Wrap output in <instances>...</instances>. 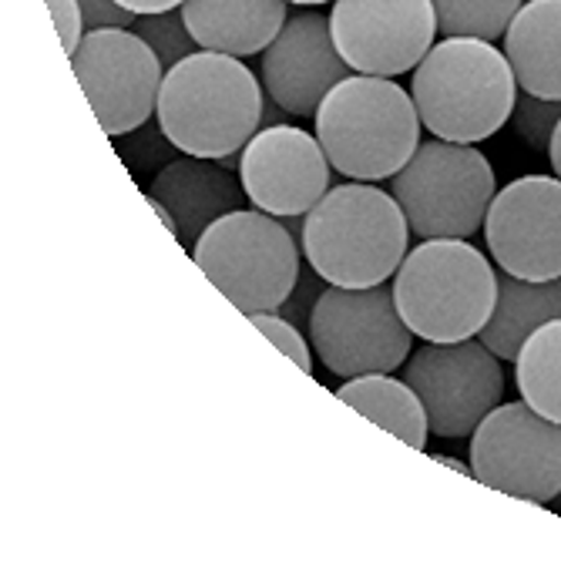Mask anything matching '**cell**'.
<instances>
[{
    "label": "cell",
    "mask_w": 561,
    "mask_h": 561,
    "mask_svg": "<svg viewBox=\"0 0 561 561\" xmlns=\"http://www.w3.org/2000/svg\"><path fill=\"white\" fill-rule=\"evenodd\" d=\"M263 84L236 55L198 47L165 71L156 118L169 141L195 159L239 156L263 128Z\"/></svg>",
    "instance_id": "1"
},
{
    "label": "cell",
    "mask_w": 561,
    "mask_h": 561,
    "mask_svg": "<svg viewBox=\"0 0 561 561\" xmlns=\"http://www.w3.org/2000/svg\"><path fill=\"white\" fill-rule=\"evenodd\" d=\"M411 94L434 138L478 145L512 122L518 78L491 41L440 37L414 68Z\"/></svg>",
    "instance_id": "2"
},
{
    "label": "cell",
    "mask_w": 561,
    "mask_h": 561,
    "mask_svg": "<svg viewBox=\"0 0 561 561\" xmlns=\"http://www.w3.org/2000/svg\"><path fill=\"white\" fill-rule=\"evenodd\" d=\"M411 242L400 202L374 182L330 188L302 219V252L330 286L364 289L387 283Z\"/></svg>",
    "instance_id": "3"
},
{
    "label": "cell",
    "mask_w": 561,
    "mask_h": 561,
    "mask_svg": "<svg viewBox=\"0 0 561 561\" xmlns=\"http://www.w3.org/2000/svg\"><path fill=\"white\" fill-rule=\"evenodd\" d=\"M313 118L330 165L353 182L393 179L411 162L424 128L411 91L360 71L343 78Z\"/></svg>",
    "instance_id": "4"
},
{
    "label": "cell",
    "mask_w": 561,
    "mask_h": 561,
    "mask_svg": "<svg viewBox=\"0 0 561 561\" xmlns=\"http://www.w3.org/2000/svg\"><path fill=\"white\" fill-rule=\"evenodd\" d=\"M403 323L427 343L471 340L497 302V270L468 239H424L393 273Z\"/></svg>",
    "instance_id": "5"
},
{
    "label": "cell",
    "mask_w": 561,
    "mask_h": 561,
    "mask_svg": "<svg viewBox=\"0 0 561 561\" xmlns=\"http://www.w3.org/2000/svg\"><path fill=\"white\" fill-rule=\"evenodd\" d=\"M192 260L245 317L279 310L302 270L293 232L263 209L216 219L192 245Z\"/></svg>",
    "instance_id": "6"
},
{
    "label": "cell",
    "mask_w": 561,
    "mask_h": 561,
    "mask_svg": "<svg viewBox=\"0 0 561 561\" xmlns=\"http://www.w3.org/2000/svg\"><path fill=\"white\" fill-rule=\"evenodd\" d=\"M390 195L400 202L414 236L471 239L484 229L497 195V179L484 151L465 141H421L393 179Z\"/></svg>",
    "instance_id": "7"
},
{
    "label": "cell",
    "mask_w": 561,
    "mask_h": 561,
    "mask_svg": "<svg viewBox=\"0 0 561 561\" xmlns=\"http://www.w3.org/2000/svg\"><path fill=\"white\" fill-rule=\"evenodd\" d=\"M310 343L330 374L350 380L400 370L411 356L414 330L397 310L393 286H327L310 317Z\"/></svg>",
    "instance_id": "8"
},
{
    "label": "cell",
    "mask_w": 561,
    "mask_h": 561,
    "mask_svg": "<svg viewBox=\"0 0 561 561\" xmlns=\"http://www.w3.org/2000/svg\"><path fill=\"white\" fill-rule=\"evenodd\" d=\"M471 474L501 494L551 504L561 491V424L531 403H497L471 434Z\"/></svg>",
    "instance_id": "9"
},
{
    "label": "cell",
    "mask_w": 561,
    "mask_h": 561,
    "mask_svg": "<svg viewBox=\"0 0 561 561\" xmlns=\"http://www.w3.org/2000/svg\"><path fill=\"white\" fill-rule=\"evenodd\" d=\"M71 68L108 138H122L156 115L165 68L131 27L88 31L71 55Z\"/></svg>",
    "instance_id": "10"
},
{
    "label": "cell",
    "mask_w": 561,
    "mask_h": 561,
    "mask_svg": "<svg viewBox=\"0 0 561 561\" xmlns=\"http://www.w3.org/2000/svg\"><path fill=\"white\" fill-rule=\"evenodd\" d=\"M427 411L431 434L437 437H471L478 424L504 397L501 356L481 340L424 343L400 367Z\"/></svg>",
    "instance_id": "11"
},
{
    "label": "cell",
    "mask_w": 561,
    "mask_h": 561,
    "mask_svg": "<svg viewBox=\"0 0 561 561\" xmlns=\"http://www.w3.org/2000/svg\"><path fill=\"white\" fill-rule=\"evenodd\" d=\"M330 27L353 71L397 78L434 47L437 14L431 0H333Z\"/></svg>",
    "instance_id": "12"
},
{
    "label": "cell",
    "mask_w": 561,
    "mask_h": 561,
    "mask_svg": "<svg viewBox=\"0 0 561 561\" xmlns=\"http://www.w3.org/2000/svg\"><path fill=\"white\" fill-rule=\"evenodd\" d=\"M497 270L522 279H561V179L525 175L504 185L484 219Z\"/></svg>",
    "instance_id": "13"
},
{
    "label": "cell",
    "mask_w": 561,
    "mask_h": 561,
    "mask_svg": "<svg viewBox=\"0 0 561 561\" xmlns=\"http://www.w3.org/2000/svg\"><path fill=\"white\" fill-rule=\"evenodd\" d=\"M330 159L317 135L296 125H266L239 151V182L256 209L293 219L330 192Z\"/></svg>",
    "instance_id": "14"
},
{
    "label": "cell",
    "mask_w": 561,
    "mask_h": 561,
    "mask_svg": "<svg viewBox=\"0 0 561 561\" xmlns=\"http://www.w3.org/2000/svg\"><path fill=\"white\" fill-rule=\"evenodd\" d=\"M263 88L286 115H317L323 98L353 75L320 11L289 14L276 41L263 50Z\"/></svg>",
    "instance_id": "15"
},
{
    "label": "cell",
    "mask_w": 561,
    "mask_h": 561,
    "mask_svg": "<svg viewBox=\"0 0 561 561\" xmlns=\"http://www.w3.org/2000/svg\"><path fill=\"white\" fill-rule=\"evenodd\" d=\"M148 202L165 209V226L175 232L182 245H195L216 219L245 209V188L239 179L226 172L216 159H172L148 185Z\"/></svg>",
    "instance_id": "16"
},
{
    "label": "cell",
    "mask_w": 561,
    "mask_h": 561,
    "mask_svg": "<svg viewBox=\"0 0 561 561\" xmlns=\"http://www.w3.org/2000/svg\"><path fill=\"white\" fill-rule=\"evenodd\" d=\"M289 0H185L182 18L198 47L252 58L276 41Z\"/></svg>",
    "instance_id": "17"
},
{
    "label": "cell",
    "mask_w": 561,
    "mask_h": 561,
    "mask_svg": "<svg viewBox=\"0 0 561 561\" xmlns=\"http://www.w3.org/2000/svg\"><path fill=\"white\" fill-rule=\"evenodd\" d=\"M518 88L561 101V0H525L504 31Z\"/></svg>",
    "instance_id": "18"
},
{
    "label": "cell",
    "mask_w": 561,
    "mask_h": 561,
    "mask_svg": "<svg viewBox=\"0 0 561 561\" xmlns=\"http://www.w3.org/2000/svg\"><path fill=\"white\" fill-rule=\"evenodd\" d=\"M561 317V279H522L497 270V302L494 313L478 333V340L501 360L515 364L525 340Z\"/></svg>",
    "instance_id": "19"
},
{
    "label": "cell",
    "mask_w": 561,
    "mask_h": 561,
    "mask_svg": "<svg viewBox=\"0 0 561 561\" xmlns=\"http://www.w3.org/2000/svg\"><path fill=\"white\" fill-rule=\"evenodd\" d=\"M336 397L346 407H353L356 414H364L367 421H374L377 427L403 440L407 447H414V450L427 447V434H431L427 411L417 390L407 380H397L390 374L350 377L340 383Z\"/></svg>",
    "instance_id": "20"
},
{
    "label": "cell",
    "mask_w": 561,
    "mask_h": 561,
    "mask_svg": "<svg viewBox=\"0 0 561 561\" xmlns=\"http://www.w3.org/2000/svg\"><path fill=\"white\" fill-rule=\"evenodd\" d=\"M515 383L525 403L561 424V317L525 340L515 360Z\"/></svg>",
    "instance_id": "21"
},
{
    "label": "cell",
    "mask_w": 561,
    "mask_h": 561,
    "mask_svg": "<svg viewBox=\"0 0 561 561\" xmlns=\"http://www.w3.org/2000/svg\"><path fill=\"white\" fill-rule=\"evenodd\" d=\"M444 37H504L525 0H431Z\"/></svg>",
    "instance_id": "22"
},
{
    "label": "cell",
    "mask_w": 561,
    "mask_h": 561,
    "mask_svg": "<svg viewBox=\"0 0 561 561\" xmlns=\"http://www.w3.org/2000/svg\"><path fill=\"white\" fill-rule=\"evenodd\" d=\"M131 31L151 50H156L165 71L175 68L182 58H188V55H195V50H198V44H195V37H192L188 24L182 18V8L179 11H165V14H141V18H135Z\"/></svg>",
    "instance_id": "23"
},
{
    "label": "cell",
    "mask_w": 561,
    "mask_h": 561,
    "mask_svg": "<svg viewBox=\"0 0 561 561\" xmlns=\"http://www.w3.org/2000/svg\"><path fill=\"white\" fill-rule=\"evenodd\" d=\"M558 122H561V101L538 98V94H528V91L518 94L515 112H512V125H515L518 138H522L528 148L548 151Z\"/></svg>",
    "instance_id": "24"
},
{
    "label": "cell",
    "mask_w": 561,
    "mask_h": 561,
    "mask_svg": "<svg viewBox=\"0 0 561 561\" xmlns=\"http://www.w3.org/2000/svg\"><path fill=\"white\" fill-rule=\"evenodd\" d=\"M249 323L256 327L266 340H273V346L283 350L302 374H313V353H310V343L302 340V333H299L296 323H289L283 313H273V310H266V313H252Z\"/></svg>",
    "instance_id": "25"
},
{
    "label": "cell",
    "mask_w": 561,
    "mask_h": 561,
    "mask_svg": "<svg viewBox=\"0 0 561 561\" xmlns=\"http://www.w3.org/2000/svg\"><path fill=\"white\" fill-rule=\"evenodd\" d=\"M330 283L310 266V270H299V279H296V286H293V293H289V299L279 306V313L289 320V323H296V327H302V323H310V317H313V306H317V299L323 296V289H327Z\"/></svg>",
    "instance_id": "26"
},
{
    "label": "cell",
    "mask_w": 561,
    "mask_h": 561,
    "mask_svg": "<svg viewBox=\"0 0 561 561\" xmlns=\"http://www.w3.org/2000/svg\"><path fill=\"white\" fill-rule=\"evenodd\" d=\"M47 8H50V18H55V27H58L65 55L71 58L75 50L81 47L84 34H88V21H84V11H81V0H47Z\"/></svg>",
    "instance_id": "27"
},
{
    "label": "cell",
    "mask_w": 561,
    "mask_h": 561,
    "mask_svg": "<svg viewBox=\"0 0 561 561\" xmlns=\"http://www.w3.org/2000/svg\"><path fill=\"white\" fill-rule=\"evenodd\" d=\"M81 11L88 21V31L94 27H131L138 14L125 11L118 0H81Z\"/></svg>",
    "instance_id": "28"
},
{
    "label": "cell",
    "mask_w": 561,
    "mask_h": 561,
    "mask_svg": "<svg viewBox=\"0 0 561 561\" xmlns=\"http://www.w3.org/2000/svg\"><path fill=\"white\" fill-rule=\"evenodd\" d=\"M118 4L125 8V11H131V14H165V11H175V8H182L185 0H118Z\"/></svg>",
    "instance_id": "29"
},
{
    "label": "cell",
    "mask_w": 561,
    "mask_h": 561,
    "mask_svg": "<svg viewBox=\"0 0 561 561\" xmlns=\"http://www.w3.org/2000/svg\"><path fill=\"white\" fill-rule=\"evenodd\" d=\"M548 159H551V169H554V175L561 179V122H558V128H554V135H551V145H548Z\"/></svg>",
    "instance_id": "30"
},
{
    "label": "cell",
    "mask_w": 561,
    "mask_h": 561,
    "mask_svg": "<svg viewBox=\"0 0 561 561\" xmlns=\"http://www.w3.org/2000/svg\"><path fill=\"white\" fill-rule=\"evenodd\" d=\"M437 461L447 465V468H454V471H461V474H471V461L465 465V461H457V457H444V454L437 457ZM471 478H474V474H471Z\"/></svg>",
    "instance_id": "31"
},
{
    "label": "cell",
    "mask_w": 561,
    "mask_h": 561,
    "mask_svg": "<svg viewBox=\"0 0 561 561\" xmlns=\"http://www.w3.org/2000/svg\"><path fill=\"white\" fill-rule=\"evenodd\" d=\"M289 4H299V8H320V4H330V0H289Z\"/></svg>",
    "instance_id": "32"
},
{
    "label": "cell",
    "mask_w": 561,
    "mask_h": 561,
    "mask_svg": "<svg viewBox=\"0 0 561 561\" xmlns=\"http://www.w3.org/2000/svg\"><path fill=\"white\" fill-rule=\"evenodd\" d=\"M551 504H554V507H558V512H561V491H558V497H554Z\"/></svg>",
    "instance_id": "33"
}]
</instances>
